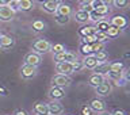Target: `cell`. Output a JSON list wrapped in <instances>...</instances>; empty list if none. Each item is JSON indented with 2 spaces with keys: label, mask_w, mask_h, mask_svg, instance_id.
I'll use <instances>...</instances> for the list:
<instances>
[{
  "label": "cell",
  "mask_w": 130,
  "mask_h": 115,
  "mask_svg": "<svg viewBox=\"0 0 130 115\" xmlns=\"http://www.w3.org/2000/svg\"><path fill=\"white\" fill-rule=\"evenodd\" d=\"M20 77L23 80H31L38 75V67L34 65H28V64H23L20 67Z\"/></svg>",
  "instance_id": "6da1fadb"
},
{
  "label": "cell",
  "mask_w": 130,
  "mask_h": 115,
  "mask_svg": "<svg viewBox=\"0 0 130 115\" xmlns=\"http://www.w3.org/2000/svg\"><path fill=\"white\" fill-rule=\"evenodd\" d=\"M77 58L76 53L73 52H68L67 49L60 53H53V60L54 62H62V61H67V62H73Z\"/></svg>",
  "instance_id": "7a4b0ae2"
},
{
  "label": "cell",
  "mask_w": 130,
  "mask_h": 115,
  "mask_svg": "<svg viewBox=\"0 0 130 115\" xmlns=\"http://www.w3.org/2000/svg\"><path fill=\"white\" fill-rule=\"evenodd\" d=\"M71 84H72V79H71V76H67V75H60V73H56V75L52 77V85H56V87L68 88Z\"/></svg>",
  "instance_id": "3957f363"
},
{
  "label": "cell",
  "mask_w": 130,
  "mask_h": 115,
  "mask_svg": "<svg viewBox=\"0 0 130 115\" xmlns=\"http://www.w3.org/2000/svg\"><path fill=\"white\" fill-rule=\"evenodd\" d=\"M32 50L39 53V54H45V53H49L52 50V43L49 42L47 39H37L34 43H32Z\"/></svg>",
  "instance_id": "277c9868"
},
{
  "label": "cell",
  "mask_w": 130,
  "mask_h": 115,
  "mask_svg": "<svg viewBox=\"0 0 130 115\" xmlns=\"http://www.w3.org/2000/svg\"><path fill=\"white\" fill-rule=\"evenodd\" d=\"M47 96L50 100H62L67 93H65V88H61V87H56V85H52L47 91Z\"/></svg>",
  "instance_id": "5b68a950"
},
{
  "label": "cell",
  "mask_w": 130,
  "mask_h": 115,
  "mask_svg": "<svg viewBox=\"0 0 130 115\" xmlns=\"http://www.w3.org/2000/svg\"><path fill=\"white\" fill-rule=\"evenodd\" d=\"M95 92H96V95H98V96H100V97H104V96L111 95V92H112L111 81H108L107 79H106L100 85H98V87L95 88Z\"/></svg>",
  "instance_id": "8992f818"
},
{
  "label": "cell",
  "mask_w": 130,
  "mask_h": 115,
  "mask_svg": "<svg viewBox=\"0 0 130 115\" xmlns=\"http://www.w3.org/2000/svg\"><path fill=\"white\" fill-rule=\"evenodd\" d=\"M54 68H56V72L60 73V75H67V76H71L73 75V67H72V62H67V61H62V62H54Z\"/></svg>",
  "instance_id": "52a82bcc"
},
{
  "label": "cell",
  "mask_w": 130,
  "mask_h": 115,
  "mask_svg": "<svg viewBox=\"0 0 130 115\" xmlns=\"http://www.w3.org/2000/svg\"><path fill=\"white\" fill-rule=\"evenodd\" d=\"M16 12L11 10L10 6H0V22H11Z\"/></svg>",
  "instance_id": "ba28073f"
},
{
  "label": "cell",
  "mask_w": 130,
  "mask_h": 115,
  "mask_svg": "<svg viewBox=\"0 0 130 115\" xmlns=\"http://www.w3.org/2000/svg\"><path fill=\"white\" fill-rule=\"evenodd\" d=\"M15 46V38L7 34H0V49L2 50H11Z\"/></svg>",
  "instance_id": "9c48e42d"
},
{
  "label": "cell",
  "mask_w": 130,
  "mask_h": 115,
  "mask_svg": "<svg viewBox=\"0 0 130 115\" xmlns=\"http://www.w3.org/2000/svg\"><path fill=\"white\" fill-rule=\"evenodd\" d=\"M41 62H42V54H39V53H37V52H30L26 54V57H24V64L39 67Z\"/></svg>",
  "instance_id": "30bf717a"
},
{
  "label": "cell",
  "mask_w": 130,
  "mask_h": 115,
  "mask_svg": "<svg viewBox=\"0 0 130 115\" xmlns=\"http://www.w3.org/2000/svg\"><path fill=\"white\" fill-rule=\"evenodd\" d=\"M49 115H62L64 114V106L60 103V100H50L47 103Z\"/></svg>",
  "instance_id": "8fae6325"
},
{
  "label": "cell",
  "mask_w": 130,
  "mask_h": 115,
  "mask_svg": "<svg viewBox=\"0 0 130 115\" xmlns=\"http://www.w3.org/2000/svg\"><path fill=\"white\" fill-rule=\"evenodd\" d=\"M110 24L119 27L121 30H125V28L129 26V19L123 15H115V16H112V18L110 19Z\"/></svg>",
  "instance_id": "7c38bea8"
},
{
  "label": "cell",
  "mask_w": 130,
  "mask_h": 115,
  "mask_svg": "<svg viewBox=\"0 0 130 115\" xmlns=\"http://www.w3.org/2000/svg\"><path fill=\"white\" fill-rule=\"evenodd\" d=\"M83 67L84 69H88V71H93L95 69V67L98 65V58L95 57V54H88V56H85L83 57Z\"/></svg>",
  "instance_id": "4fadbf2b"
},
{
  "label": "cell",
  "mask_w": 130,
  "mask_h": 115,
  "mask_svg": "<svg viewBox=\"0 0 130 115\" xmlns=\"http://www.w3.org/2000/svg\"><path fill=\"white\" fill-rule=\"evenodd\" d=\"M89 107H91V110L93 111V114H98V112H102L106 110V103L102 99H99V97H93V99L89 102Z\"/></svg>",
  "instance_id": "5bb4252c"
},
{
  "label": "cell",
  "mask_w": 130,
  "mask_h": 115,
  "mask_svg": "<svg viewBox=\"0 0 130 115\" xmlns=\"http://www.w3.org/2000/svg\"><path fill=\"white\" fill-rule=\"evenodd\" d=\"M41 4H42V10L45 12H47V14H56L60 2H57V0H45Z\"/></svg>",
  "instance_id": "9a60e30c"
},
{
  "label": "cell",
  "mask_w": 130,
  "mask_h": 115,
  "mask_svg": "<svg viewBox=\"0 0 130 115\" xmlns=\"http://www.w3.org/2000/svg\"><path fill=\"white\" fill-rule=\"evenodd\" d=\"M73 18L77 23L80 24H87L89 22V12L83 11V10H77L76 12H73Z\"/></svg>",
  "instance_id": "2e32d148"
},
{
  "label": "cell",
  "mask_w": 130,
  "mask_h": 115,
  "mask_svg": "<svg viewBox=\"0 0 130 115\" xmlns=\"http://www.w3.org/2000/svg\"><path fill=\"white\" fill-rule=\"evenodd\" d=\"M104 80H106L104 75H100V73H92V75L88 77V85L92 87V88H96L98 85H100Z\"/></svg>",
  "instance_id": "e0dca14e"
},
{
  "label": "cell",
  "mask_w": 130,
  "mask_h": 115,
  "mask_svg": "<svg viewBox=\"0 0 130 115\" xmlns=\"http://www.w3.org/2000/svg\"><path fill=\"white\" fill-rule=\"evenodd\" d=\"M32 114L34 115H49V108L47 103L45 102H37L32 107Z\"/></svg>",
  "instance_id": "ac0fdd59"
},
{
  "label": "cell",
  "mask_w": 130,
  "mask_h": 115,
  "mask_svg": "<svg viewBox=\"0 0 130 115\" xmlns=\"http://www.w3.org/2000/svg\"><path fill=\"white\" fill-rule=\"evenodd\" d=\"M32 7H34L32 0H19L18 2V8H19V11H22V12L31 11Z\"/></svg>",
  "instance_id": "d6986e66"
},
{
  "label": "cell",
  "mask_w": 130,
  "mask_h": 115,
  "mask_svg": "<svg viewBox=\"0 0 130 115\" xmlns=\"http://www.w3.org/2000/svg\"><path fill=\"white\" fill-rule=\"evenodd\" d=\"M108 60L107 61H98V65L95 67V69H93V72L95 73H100V75H106V73L108 72Z\"/></svg>",
  "instance_id": "ffe728a7"
},
{
  "label": "cell",
  "mask_w": 130,
  "mask_h": 115,
  "mask_svg": "<svg viewBox=\"0 0 130 115\" xmlns=\"http://www.w3.org/2000/svg\"><path fill=\"white\" fill-rule=\"evenodd\" d=\"M57 14H61V15H65V16H71L73 14V10L69 4H65V3H60L58 4V8H57Z\"/></svg>",
  "instance_id": "44dd1931"
},
{
  "label": "cell",
  "mask_w": 130,
  "mask_h": 115,
  "mask_svg": "<svg viewBox=\"0 0 130 115\" xmlns=\"http://www.w3.org/2000/svg\"><path fill=\"white\" fill-rule=\"evenodd\" d=\"M108 71H112V72H119V73H123V71L126 69V65L122 62V61H112V62L108 64Z\"/></svg>",
  "instance_id": "7402d4cb"
},
{
  "label": "cell",
  "mask_w": 130,
  "mask_h": 115,
  "mask_svg": "<svg viewBox=\"0 0 130 115\" xmlns=\"http://www.w3.org/2000/svg\"><path fill=\"white\" fill-rule=\"evenodd\" d=\"M98 30L96 27L93 26V24H85V26H83L79 30V34L80 37H85V35H91V34H95Z\"/></svg>",
  "instance_id": "603a6c76"
},
{
  "label": "cell",
  "mask_w": 130,
  "mask_h": 115,
  "mask_svg": "<svg viewBox=\"0 0 130 115\" xmlns=\"http://www.w3.org/2000/svg\"><path fill=\"white\" fill-rule=\"evenodd\" d=\"M79 54L80 56H88V54H92V47L89 43H84V42H80L79 45Z\"/></svg>",
  "instance_id": "cb8c5ba5"
},
{
  "label": "cell",
  "mask_w": 130,
  "mask_h": 115,
  "mask_svg": "<svg viewBox=\"0 0 130 115\" xmlns=\"http://www.w3.org/2000/svg\"><path fill=\"white\" fill-rule=\"evenodd\" d=\"M122 31H123V30H121L119 27H117V26H112V24H110L108 28H107V31H106V32H107V35H108L110 38L112 39V38H117V37H119V34H121Z\"/></svg>",
  "instance_id": "d4e9b609"
},
{
  "label": "cell",
  "mask_w": 130,
  "mask_h": 115,
  "mask_svg": "<svg viewBox=\"0 0 130 115\" xmlns=\"http://www.w3.org/2000/svg\"><path fill=\"white\" fill-rule=\"evenodd\" d=\"M31 28L34 30L35 32H41V31H43L45 28H46V23L43 22V20H34V22L31 23Z\"/></svg>",
  "instance_id": "484cf974"
},
{
  "label": "cell",
  "mask_w": 130,
  "mask_h": 115,
  "mask_svg": "<svg viewBox=\"0 0 130 115\" xmlns=\"http://www.w3.org/2000/svg\"><path fill=\"white\" fill-rule=\"evenodd\" d=\"M95 37H96V41L98 42H102V43H107L110 39V37L107 35V32L106 31H96L95 32Z\"/></svg>",
  "instance_id": "4316f807"
},
{
  "label": "cell",
  "mask_w": 130,
  "mask_h": 115,
  "mask_svg": "<svg viewBox=\"0 0 130 115\" xmlns=\"http://www.w3.org/2000/svg\"><path fill=\"white\" fill-rule=\"evenodd\" d=\"M108 26H110V20H107V19H103V20H100V22L95 23V27H96L98 31H107Z\"/></svg>",
  "instance_id": "83f0119b"
},
{
  "label": "cell",
  "mask_w": 130,
  "mask_h": 115,
  "mask_svg": "<svg viewBox=\"0 0 130 115\" xmlns=\"http://www.w3.org/2000/svg\"><path fill=\"white\" fill-rule=\"evenodd\" d=\"M95 12H98V14L99 15H102V16H107L110 12H111V8H110L108 6H100V7H98V8H95V10H93Z\"/></svg>",
  "instance_id": "f1b7e54d"
},
{
  "label": "cell",
  "mask_w": 130,
  "mask_h": 115,
  "mask_svg": "<svg viewBox=\"0 0 130 115\" xmlns=\"http://www.w3.org/2000/svg\"><path fill=\"white\" fill-rule=\"evenodd\" d=\"M103 19H106V16H102V15H99L98 12H95V11H91L89 12V22H92V23H98V22H100V20H103Z\"/></svg>",
  "instance_id": "f546056e"
},
{
  "label": "cell",
  "mask_w": 130,
  "mask_h": 115,
  "mask_svg": "<svg viewBox=\"0 0 130 115\" xmlns=\"http://www.w3.org/2000/svg\"><path fill=\"white\" fill-rule=\"evenodd\" d=\"M130 4V0H114L112 6L115 8H119V10H123V8L129 7Z\"/></svg>",
  "instance_id": "4dcf8cb0"
},
{
  "label": "cell",
  "mask_w": 130,
  "mask_h": 115,
  "mask_svg": "<svg viewBox=\"0 0 130 115\" xmlns=\"http://www.w3.org/2000/svg\"><path fill=\"white\" fill-rule=\"evenodd\" d=\"M69 18L71 16H65V15H61V14H54V19H56V22L58 23V24H65V23H68L69 22Z\"/></svg>",
  "instance_id": "1f68e13d"
},
{
  "label": "cell",
  "mask_w": 130,
  "mask_h": 115,
  "mask_svg": "<svg viewBox=\"0 0 130 115\" xmlns=\"http://www.w3.org/2000/svg\"><path fill=\"white\" fill-rule=\"evenodd\" d=\"M91 47H92V53H98V52H100V50H106V43H102V42H93L91 45Z\"/></svg>",
  "instance_id": "d6a6232c"
},
{
  "label": "cell",
  "mask_w": 130,
  "mask_h": 115,
  "mask_svg": "<svg viewBox=\"0 0 130 115\" xmlns=\"http://www.w3.org/2000/svg\"><path fill=\"white\" fill-rule=\"evenodd\" d=\"M72 67H73V72H80V71H83L84 67H83V61L79 60V58H76L75 61L72 62Z\"/></svg>",
  "instance_id": "836d02e7"
},
{
  "label": "cell",
  "mask_w": 130,
  "mask_h": 115,
  "mask_svg": "<svg viewBox=\"0 0 130 115\" xmlns=\"http://www.w3.org/2000/svg\"><path fill=\"white\" fill-rule=\"evenodd\" d=\"M95 54V57L98 58V61H107L108 60V53L106 50H100L98 53H93Z\"/></svg>",
  "instance_id": "e575fe53"
},
{
  "label": "cell",
  "mask_w": 130,
  "mask_h": 115,
  "mask_svg": "<svg viewBox=\"0 0 130 115\" xmlns=\"http://www.w3.org/2000/svg\"><path fill=\"white\" fill-rule=\"evenodd\" d=\"M81 42L92 45L93 42H96V37H95V34H91V35H85V37H81Z\"/></svg>",
  "instance_id": "d590c367"
},
{
  "label": "cell",
  "mask_w": 130,
  "mask_h": 115,
  "mask_svg": "<svg viewBox=\"0 0 130 115\" xmlns=\"http://www.w3.org/2000/svg\"><path fill=\"white\" fill-rule=\"evenodd\" d=\"M80 112H81V115H93V111L91 110V107L89 106H83V107L80 108Z\"/></svg>",
  "instance_id": "8d00e7d4"
},
{
  "label": "cell",
  "mask_w": 130,
  "mask_h": 115,
  "mask_svg": "<svg viewBox=\"0 0 130 115\" xmlns=\"http://www.w3.org/2000/svg\"><path fill=\"white\" fill-rule=\"evenodd\" d=\"M65 50V46L62 43H56V45H52V52L53 53H60V52H62Z\"/></svg>",
  "instance_id": "74e56055"
},
{
  "label": "cell",
  "mask_w": 130,
  "mask_h": 115,
  "mask_svg": "<svg viewBox=\"0 0 130 115\" xmlns=\"http://www.w3.org/2000/svg\"><path fill=\"white\" fill-rule=\"evenodd\" d=\"M79 10H83V11L91 12V11H92V7H91V4H89V3H80Z\"/></svg>",
  "instance_id": "f35d334b"
},
{
  "label": "cell",
  "mask_w": 130,
  "mask_h": 115,
  "mask_svg": "<svg viewBox=\"0 0 130 115\" xmlns=\"http://www.w3.org/2000/svg\"><path fill=\"white\" fill-rule=\"evenodd\" d=\"M91 7H92V10H95V8H98V7H100V6H103V2L102 0H92L91 3Z\"/></svg>",
  "instance_id": "ab89813d"
},
{
  "label": "cell",
  "mask_w": 130,
  "mask_h": 115,
  "mask_svg": "<svg viewBox=\"0 0 130 115\" xmlns=\"http://www.w3.org/2000/svg\"><path fill=\"white\" fill-rule=\"evenodd\" d=\"M123 79H125V81H129L130 83V68H126L123 71Z\"/></svg>",
  "instance_id": "60d3db41"
},
{
  "label": "cell",
  "mask_w": 130,
  "mask_h": 115,
  "mask_svg": "<svg viewBox=\"0 0 130 115\" xmlns=\"http://www.w3.org/2000/svg\"><path fill=\"white\" fill-rule=\"evenodd\" d=\"M8 6H10V7H11V10H14L15 12H16V11H19V8H18V2H14V0H11Z\"/></svg>",
  "instance_id": "b9f144b4"
},
{
  "label": "cell",
  "mask_w": 130,
  "mask_h": 115,
  "mask_svg": "<svg viewBox=\"0 0 130 115\" xmlns=\"http://www.w3.org/2000/svg\"><path fill=\"white\" fill-rule=\"evenodd\" d=\"M12 115H28V112L26 111V110H23V108H18Z\"/></svg>",
  "instance_id": "7bdbcfd3"
},
{
  "label": "cell",
  "mask_w": 130,
  "mask_h": 115,
  "mask_svg": "<svg viewBox=\"0 0 130 115\" xmlns=\"http://www.w3.org/2000/svg\"><path fill=\"white\" fill-rule=\"evenodd\" d=\"M103 2L104 6H108V7H111L112 6V3H114V0H102Z\"/></svg>",
  "instance_id": "ee69618b"
},
{
  "label": "cell",
  "mask_w": 130,
  "mask_h": 115,
  "mask_svg": "<svg viewBox=\"0 0 130 115\" xmlns=\"http://www.w3.org/2000/svg\"><path fill=\"white\" fill-rule=\"evenodd\" d=\"M112 115H126L125 111H122V110H117V111H114Z\"/></svg>",
  "instance_id": "f6af8a7d"
},
{
  "label": "cell",
  "mask_w": 130,
  "mask_h": 115,
  "mask_svg": "<svg viewBox=\"0 0 130 115\" xmlns=\"http://www.w3.org/2000/svg\"><path fill=\"white\" fill-rule=\"evenodd\" d=\"M96 115H112V112H110V111H107V110H104V111H102V112H98Z\"/></svg>",
  "instance_id": "bcb514c9"
},
{
  "label": "cell",
  "mask_w": 130,
  "mask_h": 115,
  "mask_svg": "<svg viewBox=\"0 0 130 115\" xmlns=\"http://www.w3.org/2000/svg\"><path fill=\"white\" fill-rule=\"evenodd\" d=\"M11 0H0V6H8Z\"/></svg>",
  "instance_id": "7dc6e473"
},
{
  "label": "cell",
  "mask_w": 130,
  "mask_h": 115,
  "mask_svg": "<svg viewBox=\"0 0 130 115\" xmlns=\"http://www.w3.org/2000/svg\"><path fill=\"white\" fill-rule=\"evenodd\" d=\"M2 95H7V91L2 87V85H0V96H2Z\"/></svg>",
  "instance_id": "c3c4849f"
},
{
  "label": "cell",
  "mask_w": 130,
  "mask_h": 115,
  "mask_svg": "<svg viewBox=\"0 0 130 115\" xmlns=\"http://www.w3.org/2000/svg\"><path fill=\"white\" fill-rule=\"evenodd\" d=\"M92 0H79V3H91Z\"/></svg>",
  "instance_id": "681fc988"
},
{
  "label": "cell",
  "mask_w": 130,
  "mask_h": 115,
  "mask_svg": "<svg viewBox=\"0 0 130 115\" xmlns=\"http://www.w3.org/2000/svg\"><path fill=\"white\" fill-rule=\"evenodd\" d=\"M35 2H39V3H43L45 0H35Z\"/></svg>",
  "instance_id": "f907efd6"
},
{
  "label": "cell",
  "mask_w": 130,
  "mask_h": 115,
  "mask_svg": "<svg viewBox=\"0 0 130 115\" xmlns=\"http://www.w3.org/2000/svg\"><path fill=\"white\" fill-rule=\"evenodd\" d=\"M14 2H19V0H14Z\"/></svg>",
  "instance_id": "816d5d0a"
},
{
  "label": "cell",
  "mask_w": 130,
  "mask_h": 115,
  "mask_svg": "<svg viewBox=\"0 0 130 115\" xmlns=\"http://www.w3.org/2000/svg\"><path fill=\"white\" fill-rule=\"evenodd\" d=\"M65 115H69V114H65Z\"/></svg>",
  "instance_id": "f5cc1de1"
},
{
  "label": "cell",
  "mask_w": 130,
  "mask_h": 115,
  "mask_svg": "<svg viewBox=\"0 0 130 115\" xmlns=\"http://www.w3.org/2000/svg\"><path fill=\"white\" fill-rule=\"evenodd\" d=\"M57 2H60V0H57Z\"/></svg>",
  "instance_id": "db71d44e"
}]
</instances>
